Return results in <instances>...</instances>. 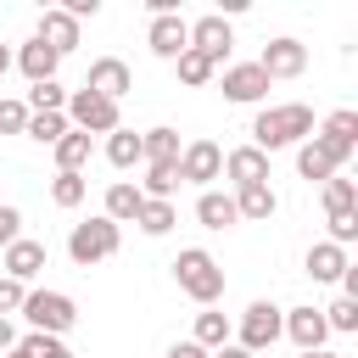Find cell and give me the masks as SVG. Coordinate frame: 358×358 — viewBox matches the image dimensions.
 Wrapping results in <instances>:
<instances>
[{
    "label": "cell",
    "mask_w": 358,
    "mask_h": 358,
    "mask_svg": "<svg viewBox=\"0 0 358 358\" xmlns=\"http://www.w3.org/2000/svg\"><path fill=\"white\" fill-rule=\"evenodd\" d=\"M56 173H84V162H90V134H78V129H67L56 145Z\"/></svg>",
    "instance_id": "7402d4cb"
},
{
    "label": "cell",
    "mask_w": 358,
    "mask_h": 358,
    "mask_svg": "<svg viewBox=\"0 0 358 358\" xmlns=\"http://www.w3.org/2000/svg\"><path fill=\"white\" fill-rule=\"evenodd\" d=\"M218 90H224V101H235V106H257V101L268 95V78H263L257 62H235V67H224Z\"/></svg>",
    "instance_id": "8fae6325"
},
{
    "label": "cell",
    "mask_w": 358,
    "mask_h": 358,
    "mask_svg": "<svg viewBox=\"0 0 358 358\" xmlns=\"http://www.w3.org/2000/svg\"><path fill=\"white\" fill-rule=\"evenodd\" d=\"M196 218H201V229H229V224H241V218H235V196H224V190H201V196H196Z\"/></svg>",
    "instance_id": "44dd1931"
},
{
    "label": "cell",
    "mask_w": 358,
    "mask_h": 358,
    "mask_svg": "<svg viewBox=\"0 0 358 358\" xmlns=\"http://www.w3.org/2000/svg\"><path fill=\"white\" fill-rule=\"evenodd\" d=\"M6 358H28V352H22V347H11V352H6Z\"/></svg>",
    "instance_id": "bcb514c9"
},
{
    "label": "cell",
    "mask_w": 358,
    "mask_h": 358,
    "mask_svg": "<svg viewBox=\"0 0 358 358\" xmlns=\"http://www.w3.org/2000/svg\"><path fill=\"white\" fill-rule=\"evenodd\" d=\"M45 263H50L45 241H28V235H17V241L0 252V268H6V280H17V285H28V280H34Z\"/></svg>",
    "instance_id": "5bb4252c"
},
{
    "label": "cell",
    "mask_w": 358,
    "mask_h": 358,
    "mask_svg": "<svg viewBox=\"0 0 358 358\" xmlns=\"http://www.w3.org/2000/svg\"><path fill=\"white\" fill-rule=\"evenodd\" d=\"M352 241H358V207H352V213H330V246L347 252Z\"/></svg>",
    "instance_id": "8d00e7d4"
},
{
    "label": "cell",
    "mask_w": 358,
    "mask_h": 358,
    "mask_svg": "<svg viewBox=\"0 0 358 358\" xmlns=\"http://www.w3.org/2000/svg\"><path fill=\"white\" fill-rule=\"evenodd\" d=\"M173 190H179V162H151L145 179H140V196L145 201H168Z\"/></svg>",
    "instance_id": "484cf974"
},
{
    "label": "cell",
    "mask_w": 358,
    "mask_h": 358,
    "mask_svg": "<svg viewBox=\"0 0 358 358\" xmlns=\"http://www.w3.org/2000/svg\"><path fill=\"white\" fill-rule=\"evenodd\" d=\"M319 313H324V324H330V330H341V336H352V330H358V296H336V302H330V308H319Z\"/></svg>",
    "instance_id": "e575fe53"
},
{
    "label": "cell",
    "mask_w": 358,
    "mask_h": 358,
    "mask_svg": "<svg viewBox=\"0 0 358 358\" xmlns=\"http://www.w3.org/2000/svg\"><path fill=\"white\" fill-rule=\"evenodd\" d=\"M34 39H45L56 56H67V50H78V22H73L62 6H50V11H39V28H34Z\"/></svg>",
    "instance_id": "2e32d148"
},
{
    "label": "cell",
    "mask_w": 358,
    "mask_h": 358,
    "mask_svg": "<svg viewBox=\"0 0 358 358\" xmlns=\"http://www.w3.org/2000/svg\"><path fill=\"white\" fill-rule=\"evenodd\" d=\"M106 162L123 168V173H129L134 162H145V157H140V134H134V129H112V134H106Z\"/></svg>",
    "instance_id": "4316f807"
},
{
    "label": "cell",
    "mask_w": 358,
    "mask_h": 358,
    "mask_svg": "<svg viewBox=\"0 0 358 358\" xmlns=\"http://www.w3.org/2000/svg\"><path fill=\"white\" fill-rule=\"evenodd\" d=\"M17 313H22L39 336H67V330L78 324V302H73L67 291H28Z\"/></svg>",
    "instance_id": "277c9868"
},
{
    "label": "cell",
    "mask_w": 358,
    "mask_h": 358,
    "mask_svg": "<svg viewBox=\"0 0 358 358\" xmlns=\"http://www.w3.org/2000/svg\"><path fill=\"white\" fill-rule=\"evenodd\" d=\"M224 173L235 179V190L241 185H268V157L257 145H235V151H224Z\"/></svg>",
    "instance_id": "e0dca14e"
},
{
    "label": "cell",
    "mask_w": 358,
    "mask_h": 358,
    "mask_svg": "<svg viewBox=\"0 0 358 358\" xmlns=\"http://www.w3.org/2000/svg\"><path fill=\"white\" fill-rule=\"evenodd\" d=\"M313 140L324 145V157H330L336 168H347V162H352V151H358V112H352V106L330 112V117L313 129Z\"/></svg>",
    "instance_id": "52a82bcc"
},
{
    "label": "cell",
    "mask_w": 358,
    "mask_h": 358,
    "mask_svg": "<svg viewBox=\"0 0 358 358\" xmlns=\"http://www.w3.org/2000/svg\"><path fill=\"white\" fill-rule=\"evenodd\" d=\"M313 140V106L302 101H285V106H263L252 117V145L268 157V151H285V145H302Z\"/></svg>",
    "instance_id": "6da1fadb"
},
{
    "label": "cell",
    "mask_w": 358,
    "mask_h": 358,
    "mask_svg": "<svg viewBox=\"0 0 358 358\" xmlns=\"http://www.w3.org/2000/svg\"><path fill=\"white\" fill-rule=\"evenodd\" d=\"M117 246H123V229H117L112 218H84V224H73V235H67V257H73L78 268L117 257Z\"/></svg>",
    "instance_id": "3957f363"
},
{
    "label": "cell",
    "mask_w": 358,
    "mask_h": 358,
    "mask_svg": "<svg viewBox=\"0 0 358 358\" xmlns=\"http://www.w3.org/2000/svg\"><path fill=\"white\" fill-rule=\"evenodd\" d=\"M84 190H90L84 173H56V179H50V201H56V207H78Z\"/></svg>",
    "instance_id": "d590c367"
},
{
    "label": "cell",
    "mask_w": 358,
    "mask_h": 358,
    "mask_svg": "<svg viewBox=\"0 0 358 358\" xmlns=\"http://www.w3.org/2000/svg\"><path fill=\"white\" fill-rule=\"evenodd\" d=\"M17 347H22L28 358H73V347H67L62 336H39V330H28V336H17Z\"/></svg>",
    "instance_id": "836d02e7"
},
{
    "label": "cell",
    "mask_w": 358,
    "mask_h": 358,
    "mask_svg": "<svg viewBox=\"0 0 358 358\" xmlns=\"http://www.w3.org/2000/svg\"><path fill=\"white\" fill-rule=\"evenodd\" d=\"M302 358H341V352H330V347H319V352H302Z\"/></svg>",
    "instance_id": "ee69618b"
},
{
    "label": "cell",
    "mask_w": 358,
    "mask_h": 358,
    "mask_svg": "<svg viewBox=\"0 0 358 358\" xmlns=\"http://www.w3.org/2000/svg\"><path fill=\"white\" fill-rule=\"evenodd\" d=\"M28 112H62L67 106V90L56 84V78H45V84H28V101H22Z\"/></svg>",
    "instance_id": "4dcf8cb0"
},
{
    "label": "cell",
    "mask_w": 358,
    "mask_h": 358,
    "mask_svg": "<svg viewBox=\"0 0 358 358\" xmlns=\"http://www.w3.org/2000/svg\"><path fill=\"white\" fill-rule=\"evenodd\" d=\"M280 330H285V308H274V302H252L246 313H241V324H235V347H246L252 358L257 352H268L274 341H280Z\"/></svg>",
    "instance_id": "8992f818"
},
{
    "label": "cell",
    "mask_w": 358,
    "mask_h": 358,
    "mask_svg": "<svg viewBox=\"0 0 358 358\" xmlns=\"http://www.w3.org/2000/svg\"><path fill=\"white\" fill-rule=\"evenodd\" d=\"M213 358H252V352H246V347H235V341H224V347H218Z\"/></svg>",
    "instance_id": "7bdbcfd3"
},
{
    "label": "cell",
    "mask_w": 358,
    "mask_h": 358,
    "mask_svg": "<svg viewBox=\"0 0 358 358\" xmlns=\"http://www.w3.org/2000/svg\"><path fill=\"white\" fill-rule=\"evenodd\" d=\"M280 336H291L296 352H319V347L330 341V324H324V313L308 302V308H285V330H280Z\"/></svg>",
    "instance_id": "9a60e30c"
},
{
    "label": "cell",
    "mask_w": 358,
    "mask_h": 358,
    "mask_svg": "<svg viewBox=\"0 0 358 358\" xmlns=\"http://www.w3.org/2000/svg\"><path fill=\"white\" fill-rule=\"evenodd\" d=\"M296 173H302L308 185H313V179L324 185V179H330V173H341V168L324 157V145H319V140H302V145H296Z\"/></svg>",
    "instance_id": "d4e9b609"
},
{
    "label": "cell",
    "mask_w": 358,
    "mask_h": 358,
    "mask_svg": "<svg viewBox=\"0 0 358 358\" xmlns=\"http://www.w3.org/2000/svg\"><path fill=\"white\" fill-rule=\"evenodd\" d=\"M22 296H28V285H17V280L0 274V319H11V313L22 308Z\"/></svg>",
    "instance_id": "f35d334b"
},
{
    "label": "cell",
    "mask_w": 358,
    "mask_h": 358,
    "mask_svg": "<svg viewBox=\"0 0 358 358\" xmlns=\"http://www.w3.org/2000/svg\"><path fill=\"white\" fill-rule=\"evenodd\" d=\"M84 90H95V95H106V101H123V95L134 90V73H129V62H117V56H95L90 73H84Z\"/></svg>",
    "instance_id": "4fadbf2b"
},
{
    "label": "cell",
    "mask_w": 358,
    "mask_h": 358,
    "mask_svg": "<svg viewBox=\"0 0 358 358\" xmlns=\"http://www.w3.org/2000/svg\"><path fill=\"white\" fill-rule=\"evenodd\" d=\"M28 140H39V145H56L62 134H67V117L62 112H28V129H22Z\"/></svg>",
    "instance_id": "f1b7e54d"
},
{
    "label": "cell",
    "mask_w": 358,
    "mask_h": 358,
    "mask_svg": "<svg viewBox=\"0 0 358 358\" xmlns=\"http://www.w3.org/2000/svg\"><path fill=\"white\" fill-rule=\"evenodd\" d=\"M62 117H67V129H78V134H112V129H123L117 101H106V95H95V90H73L67 106H62Z\"/></svg>",
    "instance_id": "5b68a950"
},
{
    "label": "cell",
    "mask_w": 358,
    "mask_h": 358,
    "mask_svg": "<svg viewBox=\"0 0 358 358\" xmlns=\"http://www.w3.org/2000/svg\"><path fill=\"white\" fill-rule=\"evenodd\" d=\"M213 179H224V151L213 140H190L179 151V185H213Z\"/></svg>",
    "instance_id": "30bf717a"
},
{
    "label": "cell",
    "mask_w": 358,
    "mask_h": 358,
    "mask_svg": "<svg viewBox=\"0 0 358 358\" xmlns=\"http://www.w3.org/2000/svg\"><path fill=\"white\" fill-rule=\"evenodd\" d=\"M140 207H145V196H140V185H129V179H117V185L106 190V213H101V218H112V224H134V218H140Z\"/></svg>",
    "instance_id": "ffe728a7"
},
{
    "label": "cell",
    "mask_w": 358,
    "mask_h": 358,
    "mask_svg": "<svg viewBox=\"0 0 358 358\" xmlns=\"http://www.w3.org/2000/svg\"><path fill=\"white\" fill-rule=\"evenodd\" d=\"M352 207H358V185L341 179V173H330L324 179V213H352Z\"/></svg>",
    "instance_id": "1f68e13d"
},
{
    "label": "cell",
    "mask_w": 358,
    "mask_h": 358,
    "mask_svg": "<svg viewBox=\"0 0 358 358\" xmlns=\"http://www.w3.org/2000/svg\"><path fill=\"white\" fill-rule=\"evenodd\" d=\"M168 358H213V352H207V347H196V341H173V347H168Z\"/></svg>",
    "instance_id": "60d3db41"
},
{
    "label": "cell",
    "mask_w": 358,
    "mask_h": 358,
    "mask_svg": "<svg viewBox=\"0 0 358 358\" xmlns=\"http://www.w3.org/2000/svg\"><path fill=\"white\" fill-rule=\"evenodd\" d=\"M145 45H151V56H162V62H179L185 50H190V22L173 11V17H151V28H145Z\"/></svg>",
    "instance_id": "7c38bea8"
},
{
    "label": "cell",
    "mask_w": 358,
    "mask_h": 358,
    "mask_svg": "<svg viewBox=\"0 0 358 358\" xmlns=\"http://www.w3.org/2000/svg\"><path fill=\"white\" fill-rule=\"evenodd\" d=\"M17 347V330H11V319H0V352H11Z\"/></svg>",
    "instance_id": "b9f144b4"
},
{
    "label": "cell",
    "mask_w": 358,
    "mask_h": 358,
    "mask_svg": "<svg viewBox=\"0 0 358 358\" xmlns=\"http://www.w3.org/2000/svg\"><path fill=\"white\" fill-rule=\"evenodd\" d=\"M196 347H207V352H218L224 341H229V319L224 313H213V308H201L196 313V336H190Z\"/></svg>",
    "instance_id": "83f0119b"
},
{
    "label": "cell",
    "mask_w": 358,
    "mask_h": 358,
    "mask_svg": "<svg viewBox=\"0 0 358 358\" xmlns=\"http://www.w3.org/2000/svg\"><path fill=\"white\" fill-rule=\"evenodd\" d=\"M173 280H179V291H185L190 302H201V308H213V302L224 296V268H218V257H213L207 246H185V252L173 257Z\"/></svg>",
    "instance_id": "7a4b0ae2"
},
{
    "label": "cell",
    "mask_w": 358,
    "mask_h": 358,
    "mask_svg": "<svg viewBox=\"0 0 358 358\" xmlns=\"http://www.w3.org/2000/svg\"><path fill=\"white\" fill-rule=\"evenodd\" d=\"M308 274H313V280H341V274H347V252L330 246V241H313V246H308Z\"/></svg>",
    "instance_id": "603a6c76"
},
{
    "label": "cell",
    "mask_w": 358,
    "mask_h": 358,
    "mask_svg": "<svg viewBox=\"0 0 358 358\" xmlns=\"http://www.w3.org/2000/svg\"><path fill=\"white\" fill-rule=\"evenodd\" d=\"M173 67H179V84H190V90H201V84H213V73H218V67H213V62H207L201 50H185V56H179Z\"/></svg>",
    "instance_id": "f546056e"
},
{
    "label": "cell",
    "mask_w": 358,
    "mask_h": 358,
    "mask_svg": "<svg viewBox=\"0 0 358 358\" xmlns=\"http://www.w3.org/2000/svg\"><path fill=\"white\" fill-rule=\"evenodd\" d=\"M17 67H22V78L28 84H45V78H56V67H62V56L45 45V39H28V45H17V56H11Z\"/></svg>",
    "instance_id": "ac0fdd59"
},
{
    "label": "cell",
    "mask_w": 358,
    "mask_h": 358,
    "mask_svg": "<svg viewBox=\"0 0 358 358\" xmlns=\"http://www.w3.org/2000/svg\"><path fill=\"white\" fill-rule=\"evenodd\" d=\"M6 67H11V50H6V45H0V73H6Z\"/></svg>",
    "instance_id": "f6af8a7d"
},
{
    "label": "cell",
    "mask_w": 358,
    "mask_h": 358,
    "mask_svg": "<svg viewBox=\"0 0 358 358\" xmlns=\"http://www.w3.org/2000/svg\"><path fill=\"white\" fill-rule=\"evenodd\" d=\"M179 151H185L179 145V129H145L140 134V157L145 162H179Z\"/></svg>",
    "instance_id": "cb8c5ba5"
},
{
    "label": "cell",
    "mask_w": 358,
    "mask_h": 358,
    "mask_svg": "<svg viewBox=\"0 0 358 358\" xmlns=\"http://www.w3.org/2000/svg\"><path fill=\"white\" fill-rule=\"evenodd\" d=\"M28 129V106L22 101H0V134H22Z\"/></svg>",
    "instance_id": "74e56055"
},
{
    "label": "cell",
    "mask_w": 358,
    "mask_h": 358,
    "mask_svg": "<svg viewBox=\"0 0 358 358\" xmlns=\"http://www.w3.org/2000/svg\"><path fill=\"white\" fill-rule=\"evenodd\" d=\"M190 50H201L213 67L235 50V28H229V17H218V11H207V17H196L190 22Z\"/></svg>",
    "instance_id": "9c48e42d"
},
{
    "label": "cell",
    "mask_w": 358,
    "mask_h": 358,
    "mask_svg": "<svg viewBox=\"0 0 358 358\" xmlns=\"http://www.w3.org/2000/svg\"><path fill=\"white\" fill-rule=\"evenodd\" d=\"M134 224H140V229H145V235H168V229H173V224H179V213H173V201H145V207H140V218H134Z\"/></svg>",
    "instance_id": "d6a6232c"
},
{
    "label": "cell",
    "mask_w": 358,
    "mask_h": 358,
    "mask_svg": "<svg viewBox=\"0 0 358 358\" xmlns=\"http://www.w3.org/2000/svg\"><path fill=\"white\" fill-rule=\"evenodd\" d=\"M17 235H22V213H17V207H0V252H6Z\"/></svg>",
    "instance_id": "ab89813d"
},
{
    "label": "cell",
    "mask_w": 358,
    "mask_h": 358,
    "mask_svg": "<svg viewBox=\"0 0 358 358\" xmlns=\"http://www.w3.org/2000/svg\"><path fill=\"white\" fill-rule=\"evenodd\" d=\"M274 213H280V196H274V185H241V190H235V218L268 224Z\"/></svg>",
    "instance_id": "d6986e66"
},
{
    "label": "cell",
    "mask_w": 358,
    "mask_h": 358,
    "mask_svg": "<svg viewBox=\"0 0 358 358\" xmlns=\"http://www.w3.org/2000/svg\"><path fill=\"white\" fill-rule=\"evenodd\" d=\"M257 67H263V78H268V84H274V78H302V67H308V45H302V39H291V34H280V39H268V45H263Z\"/></svg>",
    "instance_id": "ba28073f"
}]
</instances>
